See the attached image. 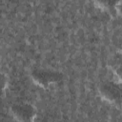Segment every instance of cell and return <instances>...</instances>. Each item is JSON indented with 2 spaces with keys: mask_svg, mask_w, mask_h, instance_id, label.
Returning <instances> with one entry per match:
<instances>
[{
  "mask_svg": "<svg viewBox=\"0 0 122 122\" xmlns=\"http://www.w3.org/2000/svg\"><path fill=\"white\" fill-rule=\"evenodd\" d=\"M12 112L20 122H33L35 116L33 107L29 104L14 105L12 107Z\"/></svg>",
  "mask_w": 122,
  "mask_h": 122,
  "instance_id": "2",
  "label": "cell"
},
{
  "mask_svg": "<svg viewBox=\"0 0 122 122\" xmlns=\"http://www.w3.org/2000/svg\"><path fill=\"white\" fill-rule=\"evenodd\" d=\"M32 77L39 85L48 87L55 82H57L60 78V74L56 71L50 70H37L32 72Z\"/></svg>",
  "mask_w": 122,
  "mask_h": 122,
  "instance_id": "1",
  "label": "cell"
}]
</instances>
